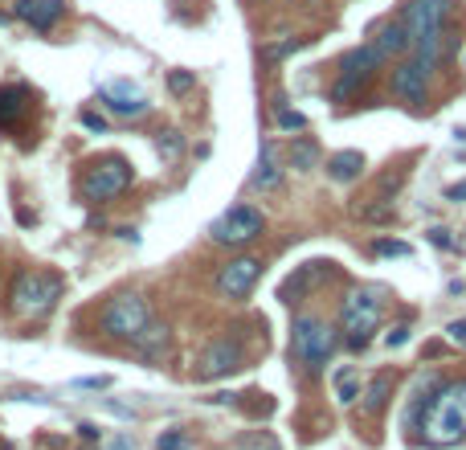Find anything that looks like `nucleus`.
<instances>
[{
  "label": "nucleus",
  "mask_w": 466,
  "mask_h": 450,
  "mask_svg": "<svg viewBox=\"0 0 466 450\" xmlns=\"http://www.w3.org/2000/svg\"><path fill=\"white\" fill-rule=\"evenodd\" d=\"M413 426L426 446H458L466 438V381H438L426 393Z\"/></svg>",
  "instance_id": "nucleus-1"
},
{
  "label": "nucleus",
  "mask_w": 466,
  "mask_h": 450,
  "mask_svg": "<svg viewBox=\"0 0 466 450\" xmlns=\"http://www.w3.org/2000/svg\"><path fill=\"white\" fill-rule=\"evenodd\" d=\"M450 21V0H405L401 9V25L409 33V45L417 50L421 66H438L442 58V29Z\"/></svg>",
  "instance_id": "nucleus-2"
},
{
  "label": "nucleus",
  "mask_w": 466,
  "mask_h": 450,
  "mask_svg": "<svg viewBox=\"0 0 466 450\" xmlns=\"http://www.w3.org/2000/svg\"><path fill=\"white\" fill-rule=\"evenodd\" d=\"M62 295V279L58 274H41V270H25L13 283V295H9V307L13 316L21 319H41L53 311V303Z\"/></svg>",
  "instance_id": "nucleus-3"
},
{
  "label": "nucleus",
  "mask_w": 466,
  "mask_h": 450,
  "mask_svg": "<svg viewBox=\"0 0 466 450\" xmlns=\"http://www.w3.org/2000/svg\"><path fill=\"white\" fill-rule=\"evenodd\" d=\"M381 311H384V299L376 286H356L344 295V307H340V328L348 332V344L352 348H364L368 336L376 332L381 323Z\"/></svg>",
  "instance_id": "nucleus-4"
},
{
  "label": "nucleus",
  "mask_w": 466,
  "mask_h": 450,
  "mask_svg": "<svg viewBox=\"0 0 466 450\" xmlns=\"http://www.w3.org/2000/svg\"><path fill=\"white\" fill-rule=\"evenodd\" d=\"M148 323H151V307H148V299H139V295H115L99 316V328L111 336V340H135Z\"/></svg>",
  "instance_id": "nucleus-5"
},
{
  "label": "nucleus",
  "mask_w": 466,
  "mask_h": 450,
  "mask_svg": "<svg viewBox=\"0 0 466 450\" xmlns=\"http://www.w3.org/2000/svg\"><path fill=\"white\" fill-rule=\"evenodd\" d=\"M381 62H384V58L376 53V45H360V50L344 53V62H340V78H335V86H332V102L356 99V95L364 90V82L376 74Z\"/></svg>",
  "instance_id": "nucleus-6"
},
{
  "label": "nucleus",
  "mask_w": 466,
  "mask_h": 450,
  "mask_svg": "<svg viewBox=\"0 0 466 450\" xmlns=\"http://www.w3.org/2000/svg\"><path fill=\"white\" fill-rule=\"evenodd\" d=\"M131 188V164L119 160V156H107L99 164L86 168L82 176V197L86 200H115L119 193Z\"/></svg>",
  "instance_id": "nucleus-7"
},
{
  "label": "nucleus",
  "mask_w": 466,
  "mask_h": 450,
  "mask_svg": "<svg viewBox=\"0 0 466 450\" xmlns=\"http://www.w3.org/2000/svg\"><path fill=\"white\" fill-rule=\"evenodd\" d=\"M340 336L315 316H299L295 319V356H299L307 368H323V360L335 352Z\"/></svg>",
  "instance_id": "nucleus-8"
},
{
  "label": "nucleus",
  "mask_w": 466,
  "mask_h": 450,
  "mask_svg": "<svg viewBox=\"0 0 466 450\" xmlns=\"http://www.w3.org/2000/svg\"><path fill=\"white\" fill-rule=\"evenodd\" d=\"M262 225H266L262 209H254V205H233V209H225V213L213 221L209 237H213L217 246H246V242H254V237L262 234Z\"/></svg>",
  "instance_id": "nucleus-9"
},
{
  "label": "nucleus",
  "mask_w": 466,
  "mask_h": 450,
  "mask_svg": "<svg viewBox=\"0 0 466 450\" xmlns=\"http://www.w3.org/2000/svg\"><path fill=\"white\" fill-rule=\"evenodd\" d=\"M430 66H421L417 58H409V62H401L397 70H393V78H389V86H393V95H397L401 102H426V95H430Z\"/></svg>",
  "instance_id": "nucleus-10"
},
{
  "label": "nucleus",
  "mask_w": 466,
  "mask_h": 450,
  "mask_svg": "<svg viewBox=\"0 0 466 450\" xmlns=\"http://www.w3.org/2000/svg\"><path fill=\"white\" fill-rule=\"evenodd\" d=\"M258 274H262V262L258 258H233L229 267L217 274V291L225 295V299H246L258 283Z\"/></svg>",
  "instance_id": "nucleus-11"
},
{
  "label": "nucleus",
  "mask_w": 466,
  "mask_h": 450,
  "mask_svg": "<svg viewBox=\"0 0 466 450\" xmlns=\"http://www.w3.org/2000/svg\"><path fill=\"white\" fill-rule=\"evenodd\" d=\"M237 365H242V344L225 336V340H213V344L205 348V356H200V377H205V381L229 377V373H237Z\"/></svg>",
  "instance_id": "nucleus-12"
},
{
  "label": "nucleus",
  "mask_w": 466,
  "mask_h": 450,
  "mask_svg": "<svg viewBox=\"0 0 466 450\" xmlns=\"http://www.w3.org/2000/svg\"><path fill=\"white\" fill-rule=\"evenodd\" d=\"M13 17L33 25L37 33H45V29H53L58 21L66 17V0H17L13 4Z\"/></svg>",
  "instance_id": "nucleus-13"
},
{
  "label": "nucleus",
  "mask_w": 466,
  "mask_h": 450,
  "mask_svg": "<svg viewBox=\"0 0 466 450\" xmlns=\"http://www.w3.org/2000/svg\"><path fill=\"white\" fill-rule=\"evenodd\" d=\"M102 99L115 115H143L148 111V95L131 82V78H115V82L102 86Z\"/></svg>",
  "instance_id": "nucleus-14"
},
{
  "label": "nucleus",
  "mask_w": 466,
  "mask_h": 450,
  "mask_svg": "<svg viewBox=\"0 0 466 450\" xmlns=\"http://www.w3.org/2000/svg\"><path fill=\"white\" fill-rule=\"evenodd\" d=\"M409 50V33H405V25L401 21H384L381 29H376V53L381 58H397V53Z\"/></svg>",
  "instance_id": "nucleus-15"
},
{
  "label": "nucleus",
  "mask_w": 466,
  "mask_h": 450,
  "mask_svg": "<svg viewBox=\"0 0 466 450\" xmlns=\"http://www.w3.org/2000/svg\"><path fill=\"white\" fill-rule=\"evenodd\" d=\"M254 188H278V156H274V144H262L258 151V168L250 176Z\"/></svg>",
  "instance_id": "nucleus-16"
},
{
  "label": "nucleus",
  "mask_w": 466,
  "mask_h": 450,
  "mask_svg": "<svg viewBox=\"0 0 466 450\" xmlns=\"http://www.w3.org/2000/svg\"><path fill=\"white\" fill-rule=\"evenodd\" d=\"M29 111V102H25V90L17 86H9V90H0V127L4 132H13L17 127V119Z\"/></svg>",
  "instance_id": "nucleus-17"
},
{
  "label": "nucleus",
  "mask_w": 466,
  "mask_h": 450,
  "mask_svg": "<svg viewBox=\"0 0 466 450\" xmlns=\"http://www.w3.org/2000/svg\"><path fill=\"white\" fill-rule=\"evenodd\" d=\"M327 172H332V181H356L364 172V156L360 151H335L327 160Z\"/></svg>",
  "instance_id": "nucleus-18"
},
{
  "label": "nucleus",
  "mask_w": 466,
  "mask_h": 450,
  "mask_svg": "<svg viewBox=\"0 0 466 450\" xmlns=\"http://www.w3.org/2000/svg\"><path fill=\"white\" fill-rule=\"evenodd\" d=\"M168 340H172V332H168L164 323H148V328L131 340V344L143 352V356H160V352L168 348Z\"/></svg>",
  "instance_id": "nucleus-19"
},
{
  "label": "nucleus",
  "mask_w": 466,
  "mask_h": 450,
  "mask_svg": "<svg viewBox=\"0 0 466 450\" xmlns=\"http://www.w3.org/2000/svg\"><path fill=\"white\" fill-rule=\"evenodd\" d=\"M315 156H319V148L311 139H295V144H291V168H299V172H311Z\"/></svg>",
  "instance_id": "nucleus-20"
},
{
  "label": "nucleus",
  "mask_w": 466,
  "mask_h": 450,
  "mask_svg": "<svg viewBox=\"0 0 466 450\" xmlns=\"http://www.w3.org/2000/svg\"><path fill=\"white\" fill-rule=\"evenodd\" d=\"M335 397H340V405H352V401L360 397V381H356L352 368H344V373L335 377Z\"/></svg>",
  "instance_id": "nucleus-21"
},
{
  "label": "nucleus",
  "mask_w": 466,
  "mask_h": 450,
  "mask_svg": "<svg viewBox=\"0 0 466 450\" xmlns=\"http://www.w3.org/2000/svg\"><path fill=\"white\" fill-rule=\"evenodd\" d=\"M393 385H397L393 381V373H384V377H376V381L368 385V401H364L368 409H381L384 401H389V393H393Z\"/></svg>",
  "instance_id": "nucleus-22"
},
{
  "label": "nucleus",
  "mask_w": 466,
  "mask_h": 450,
  "mask_svg": "<svg viewBox=\"0 0 466 450\" xmlns=\"http://www.w3.org/2000/svg\"><path fill=\"white\" fill-rule=\"evenodd\" d=\"M193 86H197V78H193L188 70H172V74H168V90H172V95H188Z\"/></svg>",
  "instance_id": "nucleus-23"
},
{
  "label": "nucleus",
  "mask_w": 466,
  "mask_h": 450,
  "mask_svg": "<svg viewBox=\"0 0 466 450\" xmlns=\"http://www.w3.org/2000/svg\"><path fill=\"white\" fill-rule=\"evenodd\" d=\"M278 127H286V132H303V127H307V119L299 115V111H278Z\"/></svg>",
  "instance_id": "nucleus-24"
},
{
  "label": "nucleus",
  "mask_w": 466,
  "mask_h": 450,
  "mask_svg": "<svg viewBox=\"0 0 466 450\" xmlns=\"http://www.w3.org/2000/svg\"><path fill=\"white\" fill-rule=\"evenodd\" d=\"M160 450H184L188 442H184V434L180 430H168V434H160V442H156Z\"/></svg>",
  "instance_id": "nucleus-25"
},
{
  "label": "nucleus",
  "mask_w": 466,
  "mask_h": 450,
  "mask_svg": "<svg viewBox=\"0 0 466 450\" xmlns=\"http://www.w3.org/2000/svg\"><path fill=\"white\" fill-rule=\"evenodd\" d=\"M299 45H303V41H286V45H270V50L262 53V58H266V62H274V58H286V53H295Z\"/></svg>",
  "instance_id": "nucleus-26"
},
{
  "label": "nucleus",
  "mask_w": 466,
  "mask_h": 450,
  "mask_svg": "<svg viewBox=\"0 0 466 450\" xmlns=\"http://www.w3.org/2000/svg\"><path fill=\"white\" fill-rule=\"evenodd\" d=\"M376 254H393V258H401V254H409V246H405V242H376Z\"/></svg>",
  "instance_id": "nucleus-27"
},
{
  "label": "nucleus",
  "mask_w": 466,
  "mask_h": 450,
  "mask_svg": "<svg viewBox=\"0 0 466 450\" xmlns=\"http://www.w3.org/2000/svg\"><path fill=\"white\" fill-rule=\"evenodd\" d=\"M405 340H409V323H397V328L389 332V348H401Z\"/></svg>",
  "instance_id": "nucleus-28"
},
{
  "label": "nucleus",
  "mask_w": 466,
  "mask_h": 450,
  "mask_svg": "<svg viewBox=\"0 0 466 450\" xmlns=\"http://www.w3.org/2000/svg\"><path fill=\"white\" fill-rule=\"evenodd\" d=\"M446 332H450V340H454V344H462V348H466V319H454Z\"/></svg>",
  "instance_id": "nucleus-29"
},
{
  "label": "nucleus",
  "mask_w": 466,
  "mask_h": 450,
  "mask_svg": "<svg viewBox=\"0 0 466 450\" xmlns=\"http://www.w3.org/2000/svg\"><path fill=\"white\" fill-rule=\"evenodd\" d=\"M160 151H164L168 160L176 156V132H160Z\"/></svg>",
  "instance_id": "nucleus-30"
},
{
  "label": "nucleus",
  "mask_w": 466,
  "mask_h": 450,
  "mask_svg": "<svg viewBox=\"0 0 466 450\" xmlns=\"http://www.w3.org/2000/svg\"><path fill=\"white\" fill-rule=\"evenodd\" d=\"M430 242H433V246H442V250H454V242H450L446 230H430Z\"/></svg>",
  "instance_id": "nucleus-31"
},
{
  "label": "nucleus",
  "mask_w": 466,
  "mask_h": 450,
  "mask_svg": "<svg viewBox=\"0 0 466 450\" xmlns=\"http://www.w3.org/2000/svg\"><path fill=\"white\" fill-rule=\"evenodd\" d=\"M74 385H78V389H107L111 381H107V377H82V381H74Z\"/></svg>",
  "instance_id": "nucleus-32"
},
{
  "label": "nucleus",
  "mask_w": 466,
  "mask_h": 450,
  "mask_svg": "<svg viewBox=\"0 0 466 450\" xmlns=\"http://www.w3.org/2000/svg\"><path fill=\"white\" fill-rule=\"evenodd\" d=\"M82 127H90V132H102L107 123H102V119L94 115V111H86V115H82Z\"/></svg>",
  "instance_id": "nucleus-33"
},
{
  "label": "nucleus",
  "mask_w": 466,
  "mask_h": 450,
  "mask_svg": "<svg viewBox=\"0 0 466 450\" xmlns=\"http://www.w3.org/2000/svg\"><path fill=\"white\" fill-rule=\"evenodd\" d=\"M446 200H466V181H462V184H450V188H446Z\"/></svg>",
  "instance_id": "nucleus-34"
},
{
  "label": "nucleus",
  "mask_w": 466,
  "mask_h": 450,
  "mask_svg": "<svg viewBox=\"0 0 466 450\" xmlns=\"http://www.w3.org/2000/svg\"><path fill=\"white\" fill-rule=\"evenodd\" d=\"M78 430H82V438H86V442H94V438H99V430H94L90 422H86V426H78Z\"/></svg>",
  "instance_id": "nucleus-35"
},
{
  "label": "nucleus",
  "mask_w": 466,
  "mask_h": 450,
  "mask_svg": "<svg viewBox=\"0 0 466 450\" xmlns=\"http://www.w3.org/2000/svg\"><path fill=\"white\" fill-rule=\"evenodd\" d=\"M115 450H127V442H119V446H115Z\"/></svg>",
  "instance_id": "nucleus-36"
},
{
  "label": "nucleus",
  "mask_w": 466,
  "mask_h": 450,
  "mask_svg": "<svg viewBox=\"0 0 466 450\" xmlns=\"http://www.w3.org/2000/svg\"><path fill=\"white\" fill-rule=\"evenodd\" d=\"M0 25H4V13H0Z\"/></svg>",
  "instance_id": "nucleus-37"
}]
</instances>
